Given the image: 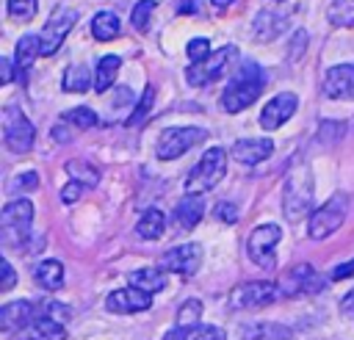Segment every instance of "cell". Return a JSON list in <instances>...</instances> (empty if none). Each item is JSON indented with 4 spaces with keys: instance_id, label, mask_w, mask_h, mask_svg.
Instances as JSON below:
<instances>
[{
    "instance_id": "ac0fdd59",
    "label": "cell",
    "mask_w": 354,
    "mask_h": 340,
    "mask_svg": "<svg viewBox=\"0 0 354 340\" xmlns=\"http://www.w3.org/2000/svg\"><path fill=\"white\" fill-rule=\"evenodd\" d=\"M19 340H66V326H64L61 321L36 315V318L19 332Z\"/></svg>"
},
{
    "instance_id": "4dcf8cb0",
    "label": "cell",
    "mask_w": 354,
    "mask_h": 340,
    "mask_svg": "<svg viewBox=\"0 0 354 340\" xmlns=\"http://www.w3.org/2000/svg\"><path fill=\"white\" fill-rule=\"evenodd\" d=\"M66 171H69V180H77L86 188H94L100 182V171L91 163H86V160H69L66 163Z\"/></svg>"
},
{
    "instance_id": "d590c367",
    "label": "cell",
    "mask_w": 354,
    "mask_h": 340,
    "mask_svg": "<svg viewBox=\"0 0 354 340\" xmlns=\"http://www.w3.org/2000/svg\"><path fill=\"white\" fill-rule=\"evenodd\" d=\"M36 315H44V318L66 323L72 318V310L66 304H61V301H41V304H36Z\"/></svg>"
},
{
    "instance_id": "4fadbf2b",
    "label": "cell",
    "mask_w": 354,
    "mask_h": 340,
    "mask_svg": "<svg viewBox=\"0 0 354 340\" xmlns=\"http://www.w3.org/2000/svg\"><path fill=\"white\" fill-rule=\"evenodd\" d=\"M199 260H202L199 243H180V246L163 252L160 268L163 271H171V274H180V276H191L199 268Z\"/></svg>"
},
{
    "instance_id": "484cf974",
    "label": "cell",
    "mask_w": 354,
    "mask_h": 340,
    "mask_svg": "<svg viewBox=\"0 0 354 340\" xmlns=\"http://www.w3.org/2000/svg\"><path fill=\"white\" fill-rule=\"evenodd\" d=\"M119 30H122V25H119V17L113 11H97L94 14V19H91V36L97 41H111V39L119 36Z\"/></svg>"
},
{
    "instance_id": "5b68a950",
    "label": "cell",
    "mask_w": 354,
    "mask_h": 340,
    "mask_svg": "<svg viewBox=\"0 0 354 340\" xmlns=\"http://www.w3.org/2000/svg\"><path fill=\"white\" fill-rule=\"evenodd\" d=\"M33 138H36V130H33L30 119L17 105H6V111H3V144H6V149L25 155L33 149Z\"/></svg>"
},
{
    "instance_id": "681fc988",
    "label": "cell",
    "mask_w": 354,
    "mask_h": 340,
    "mask_svg": "<svg viewBox=\"0 0 354 340\" xmlns=\"http://www.w3.org/2000/svg\"><path fill=\"white\" fill-rule=\"evenodd\" d=\"M340 310H343V315H348V318H354V290L343 296V301H340Z\"/></svg>"
},
{
    "instance_id": "ffe728a7",
    "label": "cell",
    "mask_w": 354,
    "mask_h": 340,
    "mask_svg": "<svg viewBox=\"0 0 354 340\" xmlns=\"http://www.w3.org/2000/svg\"><path fill=\"white\" fill-rule=\"evenodd\" d=\"M202 213H205L202 196L185 193V196L177 202V207H174V227H180V229H194V227L202 221Z\"/></svg>"
},
{
    "instance_id": "f1b7e54d",
    "label": "cell",
    "mask_w": 354,
    "mask_h": 340,
    "mask_svg": "<svg viewBox=\"0 0 354 340\" xmlns=\"http://www.w3.org/2000/svg\"><path fill=\"white\" fill-rule=\"evenodd\" d=\"M36 55H41V36L25 33V36L17 41V66H19V75H22V69H28V66L33 64Z\"/></svg>"
},
{
    "instance_id": "8d00e7d4",
    "label": "cell",
    "mask_w": 354,
    "mask_h": 340,
    "mask_svg": "<svg viewBox=\"0 0 354 340\" xmlns=\"http://www.w3.org/2000/svg\"><path fill=\"white\" fill-rule=\"evenodd\" d=\"M8 17L19 19V22H30L36 17V0H8Z\"/></svg>"
},
{
    "instance_id": "1f68e13d",
    "label": "cell",
    "mask_w": 354,
    "mask_h": 340,
    "mask_svg": "<svg viewBox=\"0 0 354 340\" xmlns=\"http://www.w3.org/2000/svg\"><path fill=\"white\" fill-rule=\"evenodd\" d=\"M329 25L351 28L354 25V0H332V6H329Z\"/></svg>"
},
{
    "instance_id": "60d3db41",
    "label": "cell",
    "mask_w": 354,
    "mask_h": 340,
    "mask_svg": "<svg viewBox=\"0 0 354 340\" xmlns=\"http://www.w3.org/2000/svg\"><path fill=\"white\" fill-rule=\"evenodd\" d=\"M83 191H86V185H83V182H77V180H69V182L61 188V199H64L66 205H72V202H77V199L83 196Z\"/></svg>"
},
{
    "instance_id": "f546056e",
    "label": "cell",
    "mask_w": 354,
    "mask_h": 340,
    "mask_svg": "<svg viewBox=\"0 0 354 340\" xmlns=\"http://www.w3.org/2000/svg\"><path fill=\"white\" fill-rule=\"evenodd\" d=\"M94 83L91 72L86 64H72L64 75V91H72V94H80V91H88V86Z\"/></svg>"
},
{
    "instance_id": "603a6c76",
    "label": "cell",
    "mask_w": 354,
    "mask_h": 340,
    "mask_svg": "<svg viewBox=\"0 0 354 340\" xmlns=\"http://www.w3.org/2000/svg\"><path fill=\"white\" fill-rule=\"evenodd\" d=\"M119 66H122V58L119 55H102L97 61V72H94V91L97 94H105L113 86V80L119 75Z\"/></svg>"
},
{
    "instance_id": "f35d334b",
    "label": "cell",
    "mask_w": 354,
    "mask_h": 340,
    "mask_svg": "<svg viewBox=\"0 0 354 340\" xmlns=\"http://www.w3.org/2000/svg\"><path fill=\"white\" fill-rule=\"evenodd\" d=\"M185 53H188V61H191V64L205 61V58L210 55V41H207L205 36H196V39H191V41H188Z\"/></svg>"
},
{
    "instance_id": "83f0119b",
    "label": "cell",
    "mask_w": 354,
    "mask_h": 340,
    "mask_svg": "<svg viewBox=\"0 0 354 340\" xmlns=\"http://www.w3.org/2000/svg\"><path fill=\"white\" fill-rule=\"evenodd\" d=\"M243 340H290V329L279 323H249L241 332Z\"/></svg>"
},
{
    "instance_id": "8992f818",
    "label": "cell",
    "mask_w": 354,
    "mask_h": 340,
    "mask_svg": "<svg viewBox=\"0 0 354 340\" xmlns=\"http://www.w3.org/2000/svg\"><path fill=\"white\" fill-rule=\"evenodd\" d=\"M346 210H348V196H346V193H335V196H329L318 210L310 213L307 235H310L313 240H324L326 235H332V232L343 224Z\"/></svg>"
},
{
    "instance_id": "52a82bcc",
    "label": "cell",
    "mask_w": 354,
    "mask_h": 340,
    "mask_svg": "<svg viewBox=\"0 0 354 340\" xmlns=\"http://www.w3.org/2000/svg\"><path fill=\"white\" fill-rule=\"evenodd\" d=\"M207 138V130L202 127H191V124H183V127H166L158 138V149L155 155L160 160H174L180 155H185L188 149H194L196 144H202Z\"/></svg>"
},
{
    "instance_id": "e0dca14e",
    "label": "cell",
    "mask_w": 354,
    "mask_h": 340,
    "mask_svg": "<svg viewBox=\"0 0 354 340\" xmlns=\"http://www.w3.org/2000/svg\"><path fill=\"white\" fill-rule=\"evenodd\" d=\"M36 318V304L33 301H8V304H3L0 307V329L6 332V334H11V332H22L30 321Z\"/></svg>"
},
{
    "instance_id": "277c9868",
    "label": "cell",
    "mask_w": 354,
    "mask_h": 340,
    "mask_svg": "<svg viewBox=\"0 0 354 340\" xmlns=\"http://www.w3.org/2000/svg\"><path fill=\"white\" fill-rule=\"evenodd\" d=\"M30 224H33V205L28 199H14L3 207L0 213V235L3 243L11 249H22L30 238Z\"/></svg>"
},
{
    "instance_id": "bcb514c9",
    "label": "cell",
    "mask_w": 354,
    "mask_h": 340,
    "mask_svg": "<svg viewBox=\"0 0 354 340\" xmlns=\"http://www.w3.org/2000/svg\"><path fill=\"white\" fill-rule=\"evenodd\" d=\"M36 185H39L36 171H25V174H19V177L11 180V188H36Z\"/></svg>"
},
{
    "instance_id": "836d02e7",
    "label": "cell",
    "mask_w": 354,
    "mask_h": 340,
    "mask_svg": "<svg viewBox=\"0 0 354 340\" xmlns=\"http://www.w3.org/2000/svg\"><path fill=\"white\" fill-rule=\"evenodd\" d=\"M202 301L199 299H188L183 301V307L177 310V326H196L199 318H202Z\"/></svg>"
},
{
    "instance_id": "7c38bea8",
    "label": "cell",
    "mask_w": 354,
    "mask_h": 340,
    "mask_svg": "<svg viewBox=\"0 0 354 340\" xmlns=\"http://www.w3.org/2000/svg\"><path fill=\"white\" fill-rule=\"evenodd\" d=\"M296 108H299V97H296L293 91H282V94L271 97V100L263 105V111H260V127L268 130V133L279 130V127L296 113Z\"/></svg>"
},
{
    "instance_id": "f907efd6",
    "label": "cell",
    "mask_w": 354,
    "mask_h": 340,
    "mask_svg": "<svg viewBox=\"0 0 354 340\" xmlns=\"http://www.w3.org/2000/svg\"><path fill=\"white\" fill-rule=\"evenodd\" d=\"M210 3H213V8H216V11H227L235 0H210Z\"/></svg>"
},
{
    "instance_id": "44dd1931",
    "label": "cell",
    "mask_w": 354,
    "mask_h": 340,
    "mask_svg": "<svg viewBox=\"0 0 354 340\" xmlns=\"http://www.w3.org/2000/svg\"><path fill=\"white\" fill-rule=\"evenodd\" d=\"M33 282L50 293L64 287V263L61 260H39L33 265Z\"/></svg>"
},
{
    "instance_id": "3957f363",
    "label": "cell",
    "mask_w": 354,
    "mask_h": 340,
    "mask_svg": "<svg viewBox=\"0 0 354 340\" xmlns=\"http://www.w3.org/2000/svg\"><path fill=\"white\" fill-rule=\"evenodd\" d=\"M224 171H227V152L221 147H210V149H205L199 163L188 171L183 188H185V193H196V196L207 193L210 188H216L221 182Z\"/></svg>"
},
{
    "instance_id": "74e56055",
    "label": "cell",
    "mask_w": 354,
    "mask_h": 340,
    "mask_svg": "<svg viewBox=\"0 0 354 340\" xmlns=\"http://www.w3.org/2000/svg\"><path fill=\"white\" fill-rule=\"evenodd\" d=\"M152 100H155V86H147V91H144V97H141V102H138V108L130 113V119H127V124L133 127V124H141L144 122V116L152 111Z\"/></svg>"
},
{
    "instance_id": "cb8c5ba5",
    "label": "cell",
    "mask_w": 354,
    "mask_h": 340,
    "mask_svg": "<svg viewBox=\"0 0 354 340\" xmlns=\"http://www.w3.org/2000/svg\"><path fill=\"white\" fill-rule=\"evenodd\" d=\"M163 229H166V216H163V210H158V207L144 210V213H141V218L136 221V235H138V238H144V240L160 238V235H163Z\"/></svg>"
},
{
    "instance_id": "5bb4252c",
    "label": "cell",
    "mask_w": 354,
    "mask_h": 340,
    "mask_svg": "<svg viewBox=\"0 0 354 340\" xmlns=\"http://www.w3.org/2000/svg\"><path fill=\"white\" fill-rule=\"evenodd\" d=\"M105 307L111 312H122V315H130V312H144L152 307V293L141 290V287H122V290H113L108 299H105Z\"/></svg>"
},
{
    "instance_id": "b9f144b4",
    "label": "cell",
    "mask_w": 354,
    "mask_h": 340,
    "mask_svg": "<svg viewBox=\"0 0 354 340\" xmlns=\"http://www.w3.org/2000/svg\"><path fill=\"white\" fill-rule=\"evenodd\" d=\"M216 218L224 221V224H235L238 221V207L230 205V202H218L216 205Z\"/></svg>"
},
{
    "instance_id": "816d5d0a",
    "label": "cell",
    "mask_w": 354,
    "mask_h": 340,
    "mask_svg": "<svg viewBox=\"0 0 354 340\" xmlns=\"http://www.w3.org/2000/svg\"><path fill=\"white\" fill-rule=\"evenodd\" d=\"M274 3H282V0H274Z\"/></svg>"
},
{
    "instance_id": "7402d4cb",
    "label": "cell",
    "mask_w": 354,
    "mask_h": 340,
    "mask_svg": "<svg viewBox=\"0 0 354 340\" xmlns=\"http://www.w3.org/2000/svg\"><path fill=\"white\" fill-rule=\"evenodd\" d=\"M163 340H227L221 326L196 323V326H174L163 334Z\"/></svg>"
},
{
    "instance_id": "9c48e42d",
    "label": "cell",
    "mask_w": 354,
    "mask_h": 340,
    "mask_svg": "<svg viewBox=\"0 0 354 340\" xmlns=\"http://www.w3.org/2000/svg\"><path fill=\"white\" fill-rule=\"evenodd\" d=\"M235 58H238V47L227 44V47H221V50L210 53L205 61L191 64V66L185 69V80H188L191 86H207V83L218 80V77H221V72H224Z\"/></svg>"
},
{
    "instance_id": "d6a6232c",
    "label": "cell",
    "mask_w": 354,
    "mask_h": 340,
    "mask_svg": "<svg viewBox=\"0 0 354 340\" xmlns=\"http://www.w3.org/2000/svg\"><path fill=\"white\" fill-rule=\"evenodd\" d=\"M61 122H66V124H72V127H77V130H88V127L97 124V113H94L88 105H77V108H72V111H64V113H61Z\"/></svg>"
},
{
    "instance_id": "d6986e66",
    "label": "cell",
    "mask_w": 354,
    "mask_h": 340,
    "mask_svg": "<svg viewBox=\"0 0 354 340\" xmlns=\"http://www.w3.org/2000/svg\"><path fill=\"white\" fill-rule=\"evenodd\" d=\"M318 287H321V279H318V274H315L307 263H301V265L290 268V271H288V276H285V293H288V296L315 293Z\"/></svg>"
},
{
    "instance_id": "7dc6e473",
    "label": "cell",
    "mask_w": 354,
    "mask_h": 340,
    "mask_svg": "<svg viewBox=\"0 0 354 340\" xmlns=\"http://www.w3.org/2000/svg\"><path fill=\"white\" fill-rule=\"evenodd\" d=\"M346 276H354V257H351L348 263H343V265H337V268L332 271V279H346Z\"/></svg>"
},
{
    "instance_id": "4316f807",
    "label": "cell",
    "mask_w": 354,
    "mask_h": 340,
    "mask_svg": "<svg viewBox=\"0 0 354 340\" xmlns=\"http://www.w3.org/2000/svg\"><path fill=\"white\" fill-rule=\"evenodd\" d=\"M130 285L141 287L147 293H158V290L166 287V274H163V268H152V265L149 268H138V271L130 274Z\"/></svg>"
},
{
    "instance_id": "f6af8a7d",
    "label": "cell",
    "mask_w": 354,
    "mask_h": 340,
    "mask_svg": "<svg viewBox=\"0 0 354 340\" xmlns=\"http://www.w3.org/2000/svg\"><path fill=\"white\" fill-rule=\"evenodd\" d=\"M304 44H307V33H304V30H296V33H293V50L288 53V58H290V61H299Z\"/></svg>"
},
{
    "instance_id": "ab89813d",
    "label": "cell",
    "mask_w": 354,
    "mask_h": 340,
    "mask_svg": "<svg viewBox=\"0 0 354 340\" xmlns=\"http://www.w3.org/2000/svg\"><path fill=\"white\" fill-rule=\"evenodd\" d=\"M346 133V124L343 122H321V127H318V138L324 141V144H332V141H340V135Z\"/></svg>"
},
{
    "instance_id": "e575fe53",
    "label": "cell",
    "mask_w": 354,
    "mask_h": 340,
    "mask_svg": "<svg viewBox=\"0 0 354 340\" xmlns=\"http://www.w3.org/2000/svg\"><path fill=\"white\" fill-rule=\"evenodd\" d=\"M152 11H155V0H138L133 6V28L138 33H147L149 30V19H152Z\"/></svg>"
},
{
    "instance_id": "6da1fadb",
    "label": "cell",
    "mask_w": 354,
    "mask_h": 340,
    "mask_svg": "<svg viewBox=\"0 0 354 340\" xmlns=\"http://www.w3.org/2000/svg\"><path fill=\"white\" fill-rule=\"evenodd\" d=\"M268 75L260 64L254 61H241V66L235 69V75L230 77V83L221 91V108L227 113H238L243 108H249L266 88Z\"/></svg>"
},
{
    "instance_id": "7a4b0ae2",
    "label": "cell",
    "mask_w": 354,
    "mask_h": 340,
    "mask_svg": "<svg viewBox=\"0 0 354 340\" xmlns=\"http://www.w3.org/2000/svg\"><path fill=\"white\" fill-rule=\"evenodd\" d=\"M310 205H313V174L301 160H296L288 171V180H285L282 210L290 221H299L301 216L310 213Z\"/></svg>"
},
{
    "instance_id": "30bf717a",
    "label": "cell",
    "mask_w": 354,
    "mask_h": 340,
    "mask_svg": "<svg viewBox=\"0 0 354 340\" xmlns=\"http://www.w3.org/2000/svg\"><path fill=\"white\" fill-rule=\"evenodd\" d=\"M75 22H77V11H75V8L55 6L53 14L47 17L41 33H39V36H41V55H55Z\"/></svg>"
},
{
    "instance_id": "c3c4849f",
    "label": "cell",
    "mask_w": 354,
    "mask_h": 340,
    "mask_svg": "<svg viewBox=\"0 0 354 340\" xmlns=\"http://www.w3.org/2000/svg\"><path fill=\"white\" fill-rule=\"evenodd\" d=\"M0 72H3V83H11L14 80V64H11V58H0Z\"/></svg>"
},
{
    "instance_id": "7bdbcfd3",
    "label": "cell",
    "mask_w": 354,
    "mask_h": 340,
    "mask_svg": "<svg viewBox=\"0 0 354 340\" xmlns=\"http://www.w3.org/2000/svg\"><path fill=\"white\" fill-rule=\"evenodd\" d=\"M174 8H177L180 17H191V14H199L202 11V0H177Z\"/></svg>"
},
{
    "instance_id": "9a60e30c",
    "label": "cell",
    "mask_w": 354,
    "mask_h": 340,
    "mask_svg": "<svg viewBox=\"0 0 354 340\" xmlns=\"http://www.w3.org/2000/svg\"><path fill=\"white\" fill-rule=\"evenodd\" d=\"M324 94L329 100H354V64H337L326 69Z\"/></svg>"
},
{
    "instance_id": "2e32d148",
    "label": "cell",
    "mask_w": 354,
    "mask_h": 340,
    "mask_svg": "<svg viewBox=\"0 0 354 340\" xmlns=\"http://www.w3.org/2000/svg\"><path fill=\"white\" fill-rule=\"evenodd\" d=\"M230 152L241 166H257L274 152V141L271 138H241L232 144Z\"/></svg>"
},
{
    "instance_id": "ee69618b",
    "label": "cell",
    "mask_w": 354,
    "mask_h": 340,
    "mask_svg": "<svg viewBox=\"0 0 354 340\" xmlns=\"http://www.w3.org/2000/svg\"><path fill=\"white\" fill-rule=\"evenodd\" d=\"M0 271H3V285H0V290H11V287L17 285V274H14L11 263H8V260H0Z\"/></svg>"
},
{
    "instance_id": "d4e9b609",
    "label": "cell",
    "mask_w": 354,
    "mask_h": 340,
    "mask_svg": "<svg viewBox=\"0 0 354 340\" xmlns=\"http://www.w3.org/2000/svg\"><path fill=\"white\" fill-rule=\"evenodd\" d=\"M285 25H288V19H285L282 14L260 11L257 19H254V36H257L260 41H271V39H277V36L285 30Z\"/></svg>"
},
{
    "instance_id": "ba28073f",
    "label": "cell",
    "mask_w": 354,
    "mask_h": 340,
    "mask_svg": "<svg viewBox=\"0 0 354 340\" xmlns=\"http://www.w3.org/2000/svg\"><path fill=\"white\" fill-rule=\"evenodd\" d=\"M279 238H282V229L277 224H260V227H254L252 235H249V240H246L249 260H254V265L271 271L277 265V254L274 252H277Z\"/></svg>"
},
{
    "instance_id": "8fae6325",
    "label": "cell",
    "mask_w": 354,
    "mask_h": 340,
    "mask_svg": "<svg viewBox=\"0 0 354 340\" xmlns=\"http://www.w3.org/2000/svg\"><path fill=\"white\" fill-rule=\"evenodd\" d=\"M279 287L274 282H243L235 285L230 293V307L232 310H257L271 301H277Z\"/></svg>"
}]
</instances>
